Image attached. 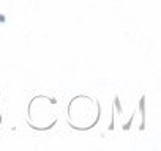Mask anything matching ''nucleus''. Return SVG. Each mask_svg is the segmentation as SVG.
Segmentation results:
<instances>
[]
</instances>
